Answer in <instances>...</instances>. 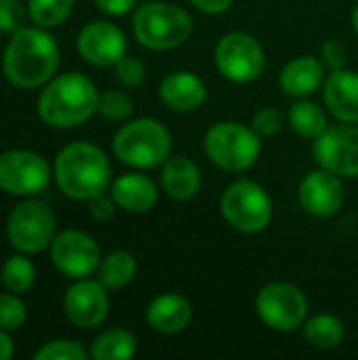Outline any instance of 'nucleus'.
<instances>
[{
  "instance_id": "nucleus-1",
  "label": "nucleus",
  "mask_w": 358,
  "mask_h": 360,
  "mask_svg": "<svg viewBox=\"0 0 358 360\" xmlns=\"http://www.w3.org/2000/svg\"><path fill=\"white\" fill-rule=\"evenodd\" d=\"M59 59L55 36L44 27L27 25L11 36L2 55V72L17 89H40L57 74Z\"/></svg>"
},
{
  "instance_id": "nucleus-2",
  "label": "nucleus",
  "mask_w": 358,
  "mask_h": 360,
  "mask_svg": "<svg viewBox=\"0 0 358 360\" xmlns=\"http://www.w3.org/2000/svg\"><path fill=\"white\" fill-rule=\"evenodd\" d=\"M99 91L78 72L53 76L36 99L38 118L53 129H74L97 114Z\"/></svg>"
},
{
  "instance_id": "nucleus-3",
  "label": "nucleus",
  "mask_w": 358,
  "mask_h": 360,
  "mask_svg": "<svg viewBox=\"0 0 358 360\" xmlns=\"http://www.w3.org/2000/svg\"><path fill=\"white\" fill-rule=\"evenodd\" d=\"M53 177L68 198L89 202L91 198L110 190L112 165L99 146L89 141H74L61 148L57 154Z\"/></svg>"
},
{
  "instance_id": "nucleus-4",
  "label": "nucleus",
  "mask_w": 358,
  "mask_h": 360,
  "mask_svg": "<svg viewBox=\"0 0 358 360\" xmlns=\"http://www.w3.org/2000/svg\"><path fill=\"white\" fill-rule=\"evenodd\" d=\"M173 137L171 131L156 118H135L122 124L114 139L112 152L114 156L137 171H150L162 167L165 160L171 156Z\"/></svg>"
},
{
  "instance_id": "nucleus-5",
  "label": "nucleus",
  "mask_w": 358,
  "mask_h": 360,
  "mask_svg": "<svg viewBox=\"0 0 358 360\" xmlns=\"http://www.w3.org/2000/svg\"><path fill=\"white\" fill-rule=\"evenodd\" d=\"M194 21L190 13L167 0H150L135 8L133 34L148 51H173L190 40Z\"/></svg>"
},
{
  "instance_id": "nucleus-6",
  "label": "nucleus",
  "mask_w": 358,
  "mask_h": 360,
  "mask_svg": "<svg viewBox=\"0 0 358 360\" xmlns=\"http://www.w3.org/2000/svg\"><path fill=\"white\" fill-rule=\"evenodd\" d=\"M207 158L228 173L249 171L262 154V137L243 122L222 120L209 127L203 139Z\"/></svg>"
},
{
  "instance_id": "nucleus-7",
  "label": "nucleus",
  "mask_w": 358,
  "mask_h": 360,
  "mask_svg": "<svg viewBox=\"0 0 358 360\" xmlns=\"http://www.w3.org/2000/svg\"><path fill=\"white\" fill-rule=\"evenodd\" d=\"M219 209L226 224L241 234H260L274 217L272 196L253 179L232 181L222 194Z\"/></svg>"
},
{
  "instance_id": "nucleus-8",
  "label": "nucleus",
  "mask_w": 358,
  "mask_h": 360,
  "mask_svg": "<svg viewBox=\"0 0 358 360\" xmlns=\"http://www.w3.org/2000/svg\"><path fill=\"white\" fill-rule=\"evenodd\" d=\"M255 312L260 321L279 333H293L308 319L306 293L287 281H272L255 295Z\"/></svg>"
},
{
  "instance_id": "nucleus-9",
  "label": "nucleus",
  "mask_w": 358,
  "mask_h": 360,
  "mask_svg": "<svg viewBox=\"0 0 358 360\" xmlns=\"http://www.w3.org/2000/svg\"><path fill=\"white\" fill-rule=\"evenodd\" d=\"M213 61L217 72L234 84H249L266 70V53L260 40L253 34L238 30L228 32L217 40Z\"/></svg>"
},
{
  "instance_id": "nucleus-10",
  "label": "nucleus",
  "mask_w": 358,
  "mask_h": 360,
  "mask_svg": "<svg viewBox=\"0 0 358 360\" xmlns=\"http://www.w3.org/2000/svg\"><path fill=\"white\" fill-rule=\"evenodd\" d=\"M57 234V219L49 205L30 198L19 202L6 219L8 243L25 255L42 253L51 247Z\"/></svg>"
},
{
  "instance_id": "nucleus-11",
  "label": "nucleus",
  "mask_w": 358,
  "mask_h": 360,
  "mask_svg": "<svg viewBox=\"0 0 358 360\" xmlns=\"http://www.w3.org/2000/svg\"><path fill=\"white\" fill-rule=\"evenodd\" d=\"M53 171L44 156L32 150L0 154V190L11 196H36L49 188Z\"/></svg>"
},
{
  "instance_id": "nucleus-12",
  "label": "nucleus",
  "mask_w": 358,
  "mask_h": 360,
  "mask_svg": "<svg viewBox=\"0 0 358 360\" xmlns=\"http://www.w3.org/2000/svg\"><path fill=\"white\" fill-rule=\"evenodd\" d=\"M49 251L53 266L72 281L89 278L97 272L101 262V249L97 240L82 230L57 232Z\"/></svg>"
},
{
  "instance_id": "nucleus-13",
  "label": "nucleus",
  "mask_w": 358,
  "mask_h": 360,
  "mask_svg": "<svg viewBox=\"0 0 358 360\" xmlns=\"http://www.w3.org/2000/svg\"><path fill=\"white\" fill-rule=\"evenodd\" d=\"M314 162L340 177H358V124H329L312 146Z\"/></svg>"
},
{
  "instance_id": "nucleus-14",
  "label": "nucleus",
  "mask_w": 358,
  "mask_h": 360,
  "mask_svg": "<svg viewBox=\"0 0 358 360\" xmlns=\"http://www.w3.org/2000/svg\"><path fill=\"white\" fill-rule=\"evenodd\" d=\"M63 310L74 327L82 331L97 329L110 314V293L99 281L78 278L63 295Z\"/></svg>"
},
{
  "instance_id": "nucleus-15",
  "label": "nucleus",
  "mask_w": 358,
  "mask_h": 360,
  "mask_svg": "<svg viewBox=\"0 0 358 360\" xmlns=\"http://www.w3.org/2000/svg\"><path fill=\"white\" fill-rule=\"evenodd\" d=\"M344 200H346V188L342 184V177L321 167L304 175L298 186L300 207L308 215L319 219L338 215L344 207Z\"/></svg>"
},
{
  "instance_id": "nucleus-16",
  "label": "nucleus",
  "mask_w": 358,
  "mask_h": 360,
  "mask_svg": "<svg viewBox=\"0 0 358 360\" xmlns=\"http://www.w3.org/2000/svg\"><path fill=\"white\" fill-rule=\"evenodd\" d=\"M78 55L95 68H114L127 55V34L112 21H91L76 38Z\"/></svg>"
},
{
  "instance_id": "nucleus-17",
  "label": "nucleus",
  "mask_w": 358,
  "mask_h": 360,
  "mask_svg": "<svg viewBox=\"0 0 358 360\" xmlns=\"http://www.w3.org/2000/svg\"><path fill=\"white\" fill-rule=\"evenodd\" d=\"M158 97L169 110L184 114V112L198 110L207 101L209 91H207L205 80L198 74L190 70H177V72L167 74L160 80Z\"/></svg>"
},
{
  "instance_id": "nucleus-18",
  "label": "nucleus",
  "mask_w": 358,
  "mask_h": 360,
  "mask_svg": "<svg viewBox=\"0 0 358 360\" xmlns=\"http://www.w3.org/2000/svg\"><path fill=\"white\" fill-rule=\"evenodd\" d=\"M110 196L114 198L118 209L133 213V215H143L156 207L160 192H158L156 181L150 175L139 173L135 169V171L124 173L112 181Z\"/></svg>"
},
{
  "instance_id": "nucleus-19",
  "label": "nucleus",
  "mask_w": 358,
  "mask_h": 360,
  "mask_svg": "<svg viewBox=\"0 0 358 360\" xmlns=\"http://www.w3.org/2000/svg\"><path fill=\"white\" fill-rule=\"evenodd\" d=\"M323 101L338 122L358 124V72L331 70L323 82Z\"/></svg>"
},
{
  "instance_id": "nucleus-20",
  "label": "nucleus",
  "mask_w": 358,
  "mask_h": 360,
  "mask_svg": "<svg viewBox=\"0 0 358 360\" xmlns=\"http://www.w3.org/2000/svg\"><path fill=\"white\" fill-rule=\"evenodd\" d=\"M192 316V304L179 293H160L146 308L148 327L162 335L184 333L190 327Z\"/></svg>"
},
{
  "instance_id": "nucleus-21",
  "label": "nucleus",
  "mask_w": 358,
  "mask_h": 360,
  "mask_svg": "<svg viewBox=\"0 0 358 360\" xmlns=\"http://www.w3.org/2000/svg\"><path fill=\"white\" fill-rule=\"evenodd\" d=\"M325 63L314 55H300L285 63L279 74L281 91L289 97L302 99L314 95L325 82Z\"/></svg>"
},
{
  "instance_id": "nucleus-22",
  "label": "nucleus",
  "mask_w": 358,
  "mask_h": 360,
  "mask_svg": "<svg viewBox=\"0 0 358 360\" xmlns=\"http://www.w3.org/2000/svg\"><path fill=\"white\" fill-rule=\"evenodd\" d=\"M160 188L169 198L177 202L192 200L203 188L200 167L184 154H171L160 171Z\"/></svg>"
},
{
  "instance_id": "nucleus-23",
  "label": "nucleus",
  "mask_w": 358,
  "mask_h": 360,
  "mask_svg": "<svg viewBox=\"0 0 358 360\" xmlns=\"http://www.w3.org/2000/svg\"><path fill=\"white\" fill-rule=\"evenodd\" d=\"M137 274V259L131 251L118 249L101 257L97 268V281L108 291H120L133 283Z\"/></svg>"
},
{
  "instance_id": "nucleus-24",
  "label": "nucleus",
  "mask_w": 358,
  "mask_h": 360,
  "mask_svg": "<svg viewBox=\"0 0 358 360\" xmlns=\"http://www.w3.org/2000/svg\"><path fill=\"white\" fill-rule=\"evenodd\" d=\"M302 331H304V340L317 350H335L346 338L344 321L327 312L306 319Z\"/></svg>"
},
{
  "instance_id": "nucleus-25",
  "label": "nucleus",
  "mask_w": 358,
  "mask_h": 360,
  "mask_svg": "<svg viewBox=\"0 0 358 360\" xmlns=\"http://www.w3.org/2000/svg\"><path fill=\"white\" fill-rule=\"evenodd\" d=\"M89 352L95 360H129L137 352V338L129 329L112 327L91 342Z\"/></svg>"
},
{
  "instance_id": "nucleus-26",
  "label": "nucleus",
  "mask_w": 358,
  "mask_h": 360,
  "mask_svg": "<svg viewBox=\"0 0 358 360\" xmlns=\"http://www.w3.org/2000/svg\"><path fill=\"white\" fill-rule=\"evenodd\" d=\"M289 127L298 137L314 141L329 127V122L325 110L317 101L302 97L289 108Z\"/></svg>"
},
{
  "instance_id": "nucleus-27",
  "label": "nucleus",
  "mask_w": 358,
  "mask_h": 360,
  "mask_svg": "<svg viewBox=\"0 0 358 360\" xmlns=\"http://www.w3.org/2000/svg\"><path fill=\"white\" fill-rule=\"evenodd\" d=\"M0 278H2V285L6 291L23 295L36 283V266L32 264V259H27L25 253L13 255L2 264Z\"/></svg>"
},
{
  "instance_id": "nucleus-28",
  "label": "nucleus",
  "mask_w": 358,
  "mask_h": 360,
  "mask_svg": "<svg viewBox=\"0 0 358 360\" xmlns=\"http://www.w3.org/2000/svg\"><path fill=\"white\" fill-rule=\"evenodd\" d=\"M72 11L74 0H27L30 21L44 30L59 27L61 23H65Z\"/></svg>"
},
{
  "instance_id": "nucleus-29",
  "label": "nucleus",
  "mask_w": 358,
  "mask_h": 360,
  "mask_svg": "<svg viewBox=\"0 0 358 360\" xmlns=\"http://www.w3.org/2000/svg\"><path fill=\"white\" fill-rule=\"evenodd\" d=\"M97 114L110 122H122L133 114V99L129 93L118 89H108L99 93V105Z\"/></svg>"
},
{
  "instance_id": "nucleus-30",
  "label": "nucleus",
  "mask_w": 358,
  "mask_h": 360,
  "mask_svg": "<svg viewBox=\"0 0 358 360\" xmlns=\"http://www.w3.org/2000/svg\"><path fill=\"white\" fill-rule=\"evenodd\" d=\"M91 359V352L76 340H51L42 344L34 360H87Z\"/></svg>"
},
{
  "instance_id": "nucleus-31",
  "label": "nucleus",
  "mask_w": 358,
  "mask_h": 360,
  "mask_svg": "<svg viewBox=\"0 0 358 360\" xmlns=\"http://www.w3.org/2000/svg\"><path fill=\"white\" fill-rule=\"evenodd\" d=\"M27 321V306L17 293H2L0 295V329L17 331Z\"/></svg>"
},
{
  "instance_id": "nucleus-32",
  "label": "nucleus",
  "mask_w": 358,
  "mask_h": 360,
  "mask_svg": "<svg viewBox=\"0 0 358 360\" xmlns=\"http://www.w3.org/2000/svg\"><path fill=\"white\" fill-rule=\"evenodd\" d=\"M114 76L116 80L124 86V89H139L143 86L146 78H148V70L143 65L141 59L124 55L116 65H114Z\"/></svg>"
},
{
  "instance_id": "nucleus-33",
  "label": "nucleus",
  "mask_w": 358,
  "mask_h": 360,
  "mask_svg": "<svg viewBox=\"0 0 358 360\" xmlns=\"http://www.w3.org/2000/svg\"><path fill=\"white\" fill-rule=\"evenodd\" d=\"M27 8L19 0H0V32L17 34L27 27Z\"/></svg>"
},
{
  "instance_id": "nucleus-34",
  "label": "nucleus",
  "mask_w": 358,
  "mask_h": 360,
  "mask_svg": "<svg viewBox=\"0 0 358 360\" xmlns=\"http://www.w3.org/2000/svg\"><path fill=\"white\" fill-rule=\"evenodd\" d=\"M283 124H285V118L276 108H262L251 118V127L262 139H270V137L279 135Z\"/></svg>"
},
{
  "instance_id": "nucleus-35",
  "label": "nucleus",
  "mask_w": 358,
  "mask_h": 360,
  "mask_svg": "<svg viewBox=\"0 0 358 360\" xmlns=\"http://www.w3.org/2000/svg\"><path fill=\"white\" fill-rule=\"evenodd\" d=\"M116 209H118V207H116L114 198L108 196V194H99V196H95V198L89 200V215H91L95 221H101V224L110 221V219L114 217Z\"/></svg>"
},
{
  "instance_id": "nucleus-36",
  "label": "nucleus",
  "mask_w": 358,
  "mask_h": 360,
  "mask_svg": "<svg viewBox=\"0 0 358 360\" xmlns=\"http://www.w3.org/2000/svg\"><path fill=\"white\" fill-rule=\"evenodd\" d=\"M321 61L329 68V70H340L346 65V49L344 44H340L338 40H327L321 46Z\"/></svg>"
},
{
  "instance_id": "nucleus-37",
  "label": "nucleus",
  "mask_w": 358,
  "mask_h": 360,
  "mask_svg": "<svg viewBox=\"0 0 358 360\" xmlns=\"http://www.w3.org/2000/svg\"><path fill=\"white\" fill-rule=\"evenodd\" d=\"M93 2L101 13H106L110 17H122V15L131 13L137 4V0H93Z\"/></svg>"
},
{
  "instance_id": "nucleus-38",
  "label": "nucleus",
  "mask_w": 358,
  "mask_h": 360,
  "mask_svg": "<svg viewBox=\"0 0 358 360\" xmlns=\"http://www.w3.org/2000/svg\"><path fill=\"white\" fill-rule=\"evenodd\" d=\"M236 0H190V4L194 8H198L200 13H207V15H222V13L230 11V6Z\"/></svg>"
},
{
  "instance_id": "nucleus-39",
  "label": "nucleus",
  "mask_w": 358,
  "mask_h": 360,
  "mask_svg": "<svg viewBox=\"0 0 358 360\" xmlns=\"http://www.w3.org/2000/svg\"><path fill=\"white\" fill-rule=\"evenodd\" d=\"M15 354V344H13V338L8 335V331L0 329V360L13 359Z\"/></svg>"
},
{
  "instance_id": "nucleus-40",
  "label": "nucleus",
  "mask_w": 358,
  "mask_h": 360,
  "mask_svg": "<svg viewBox=\"0 0 358 360\" xmlns=\"http://www.w3.org/2000/svg\"><path fill=\"white\" fill-rule=\"evenodd\" d=\"M352 30L357 32V36H358V2H357V6L352 8Z\"/></svg>"
}]
</instances>
